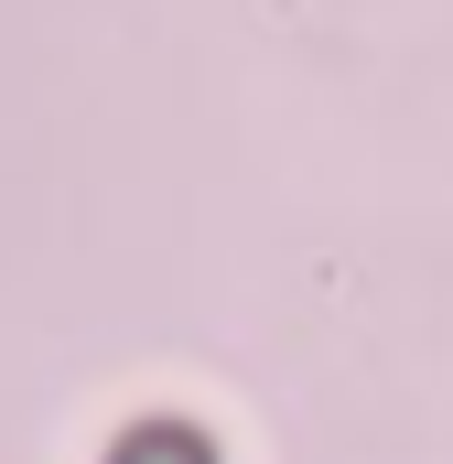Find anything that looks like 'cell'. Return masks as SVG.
I'll use <instances>...</instances> for the list:
<instances>
[{
    "instance_id": "obj_1",
    "label": "cell",
    "mask_w": 453,
    "mask_h": 464,
    "mask_svg": "<svg viewBox=\"0 0 453 464\" xmlns=\"http://www.w3.org/2000/svg\"><path fill=\"white\" fill-rule=\"evenodd\" d=\"M119 464H217L195 432H173V421H140L130 443H119Z\"/></svg>"
}]
</instances>
